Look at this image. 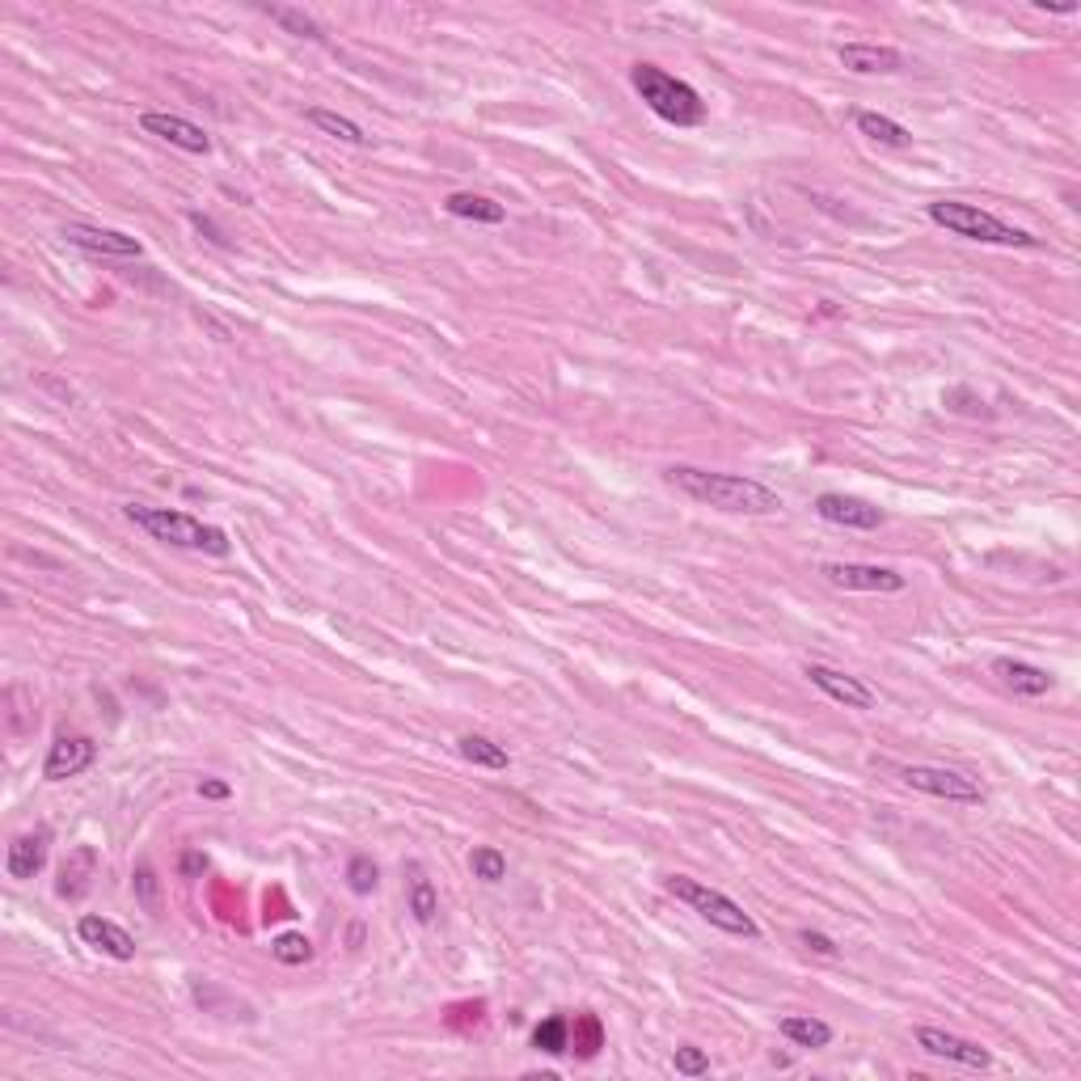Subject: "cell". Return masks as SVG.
Wrapping results in <instances>:
<instances>
[{"instance_id":"6da1fadb","label":"cell","mask_w":1081,"mask_h":1081,"mask_svg":"<svg viewBox=\"0 0 1081 1081\" xmlns=\"http://www.w3.org/2000/svg\"><path fill=\"white\" fill-rule=\"evenodd\" d=\"M663 478H668V487L680 490L684 499L701 503V508L731 511V516H778L782 511V494L757 482V478L714 473V469L698 466H672L663 469Z\"/></svg>"},{"instance_id":"7a4b0ae2","label":"cell","mask_w":1081,"mask_h":1081,"mask_svg":"<svg viewBox=\"0 0 1081 1081\" xmlns=\"http://www.w3.org/2000/svg\"><path fill=\"white\" fill-rule=\"evenodd\" d=\"M136 529H144L152 541L161 545H173V550H191V553H212V558H229L233 541L229 532L216 529V524H203L187 511H170V508H144V503H128L123 508Z\"/></svg>"},{"instance_id":"3957f363","label":"cell","mask_w":1081,"mask_h":1081,"mask_svg":"<svg viewBox=\"0 0 1081 1081\" xmlns=\"http://www.w3.org/2000/svg\"><path fill=\"white\" fill-rule=\"evenodd\" d=\"M938 229H947L951 237H963V241H980V246H1005V250H1039L1043 241L1031 237L1027 229H1014L1005 224L1001 216L984 212L975 203H959V199H938L925 208Z\"/></svg>"},{"instance_id":"277c9868","label":"cell","mask_w":1081,"mask_h":1081,"mask_svg":"<svg viewBox=\"0 0 1081 1081\" xmlns=\"http://www.w3.org/2000/svg\"><path fill=\"white\" fill-rule=\"evenodd\" d=\"M630 86L638 89V98L655 110L663 123L672 128H701L705 123V102L689 81H680L672 72H663L659 64H634L630 68Z\"/></svg>"},{"instance_id":"5b68a950","label":"cell","mask_w":1081,"mask_h":1081,"mask_svg":"<svg viewBox=\"0 0 1081 1081\" xmlns=\"http://www.w3.org/2000/svg\"><path fill=\"white\" fill-rule=\"evenodd\" d=\"M663 891L677 895L680 904H689L705 925H714L719 933L748 938V942L761 938V925H757V921L743 912V904H735L727 891L710 888V883H698V879H689V874H668V879H663Z\"/></svg>"},{"instance_id":"8992f818","label":"cell","mask_w":1081,"mask_h":1081,"mask_svg":"<svg viewBox=\"0 0 1081 1081\" xmlns=\"http://www.w3.org/2000/svg\"><path fill=\"white\" fill-rule=\"evenodd\" d=\"M900 782L917 790V794H930V799H947V803H984V785L959 773V769H942V764H904L895 773Z\"/></svg>"},{"instance_id":"52a82bcc","label":"cell","mask_w":1081,"mask_h":1081,"mask_svg":"<svg viewBox=\"0 0 1081 1081\" xmlns=\"http://www.w3.org/2000/svg\"><path fill=\"white\" fill-rule=\"evenodd\" d=\"M811 508H815V516H820L824 524H832V529L879 532L883 524H888V511L883 508H874V503H867V499H853V494H837V490L820 494Z\"/></svg>"},{"instance_id":"ba28073f","label":"cell","mask_w":1081,"mask_h":1081,"mask_svg":"<svg viewBox=\"0 0 1081 1081\" xmlns=\"http://www.w3.org/2000/svg\"><path fill=\"white\" fill-rule=\"evenodd\" d=\"M841 592H904L909 579L888 567H870V562H824L820 571Z\"/></svg>"},{"instance_id":"9c48e42d","label":"cell","mask_w":1081,"mask_h":1081,"mask_svg":"<svg viewBox=\"0 0 1081 1081\" xmlns=\"http://www.w3.org/2000/svg\"><path fill=\"white\" fill-rule=\"evenodd\" d=\"M803 677L824 693V698H832L837 705H845V710H874L879 705V693L870 689L867 680L849 677V672H837V668H828V663H807Z\"/></svg>"},{"instance_id":"30bf717a","label":"cell","mask_w":1081,"mask_h":1081,"mask_svg":"<svg viewBox=\"0 0 1081 1081\" xmlns=\"http://www.w3.org/2000/svg\"><path fill=\"white\" fill-rule=\"evenodd\" d=\"M917 1048L933 1060H951V1064H963V1069H989L993 1057L989 1048H980L975 1039H959L951 1031H938V1027H917Z\"/></svg>"},{"instance_id":"8fae6325","label":"cell","mask_w":1081,"mask_h":1081,"mask_svg":"<svg viewBox=\"0 0 1081 1081\" xmlns=\"http://www.w3.org/2000/svg\"><path fill=\"white\" fill-rule=\"evenodd\" d=\"M93 764H98V743L89 735H60L47 748L43 778L47 782H68V778H81Z\"/></svg>"},{"instance_id":"7c38bea8","label":"cell","mask_w":1081,"mask_h":1081,"mask_svg":"<svg viewBox=\"0 0 1081 1081\" xmlns=\"http://www.w3.org/2000/svg\"><path fill=\"white\" fill-rule=\"evenodd\" d=\"M60 237H64L68 246H77V250H86V254H93V258H140V254H144V246H140L136 237L119 233V229H98V224H64V229H60Z\"/></svg>"},{"instance_id":"4fadbf2b","label":"cell","mask_w":1081,"mask_h":1081,"mask_svg":"<svg viewBox=\"0 0 1081 1081\" xmlns=\"http://www.w3.org/2000/svg\"><path fill=\"white\" fill-rule=\"evenodd\" d=\"M140 128L149 131V136H157V140L173 144V149L191 152V157H208V152H212L208 131L199 128V123H191V119H182V114H161V110H149V114H140Z\"/></svg>"},{"instance_id":"5bb4252c","label":"cell","mask_w":1081,"mask_h":1081,"mask_svg":"<svg viewBox=\"0 0 1081 1081\" xmlns=\"http://www.w3.org/2000/svg\"><path fill=\"white\" fill-rule=\"evenodd\" d=\"M47 858H51V828L39 824L34 832L13 837V845H9V853H4V870H9V879L26 883V879L43 874Z\"/></svg>"},{"instance_id":"9a60e30c","label":"cell","mask_w":1081,"mask_h":1081,"mask_svg":"<svg viewBox=\"0 0 1081 1081\" xmlns=\"http://www.w3.org/2000/svg\"><path fill=\"white\" fill-rule=\"evenodd\" d=\"M77 933H81V942H86V947L110 954V959H119V963H131V959H136V938H131L123 925H114L110 917L86 912V917L77 921Z\"/></svg>"},{"instance_id":"2e32d148","label":"cell","mask_w":1081,"mask_h":1081,"mask_svg":"<svg viewBox=\"0 0 1081 1081\" xmlns=\"http://www.w3.org/2000/svg\"><path fill=\"white\" fill-rule=\"evenodd\" d=\"M841 68L858 72V77H891V72H904V51L895 47H879V43H845L837 51Z\"/></svg>"},{"instance_id":"e0dca14e","label":"cell","mask_w":1081,"mask_h":1081,"mask_svg":"<svg viewBox=\"0 0 1081 1081\" xmlns=\"http://www.w3.org/2000/svg\"><path fill=\"white\" fill-rule=\"evenodd\" d=\"M993 677L1014 693V698H1043L1052 693V672H1043L1035 663H1022V659H993Z\"/></svg>"},{"instance_id":"ac0fdd59","label":"cell","mask_w":1081,"mask_h":1081,"mask_svg":"<svg viewBox=\"0 0 1081 1081\" xmlns=\"http://www.w3.org/2000/svg\"><path fill=\"white\" fill-rule=\"evenodd\" d=\"M444 212L457 216V220H473V224H503V220H508V208H503V203H494V199L473 194V191L448 194Z\"/></svg>"},{"instance_id":"d6986e66","label":"cell","mask_w":1081,"mask_h":1081,"mask_svg":"<svg viewBox=\"0 0 1081 1081\" xmlns=\"http://www.w3.org/2000/svg\"><path fill=\"white\" fill-rule=\"evenodd\" d=\"M406 909L419 925H431L440 917V891L427 879V870L419 862H410V883H406Z\"/></svg>"},{"instance_id":"ffe728a7","label":"cell","mask_w":1081,"mask_h":1081,"mask_svg":"<svg viewBox=\"0 0 1081 1081\" xmlns=\"http://www.w3.org/2000/svg\"><path fill=\"white\" fill-rule=\"evenodd\" d=\"M858 131L867 136L870 144H879V149H909L912 144V131L904 128V123H895V119H888V114H874V110H858Z\"/></svg>"},{"instance_id":"44dd1931","label":"cell","mask_w":1081,"mask_h":1081,"mask_svg":"<svg viewBox=\"0 0 1081 1081\" xmlns=\"http://www.w3.org/2000/svg\"><path fill=\"white\" fill-rule=\"evenodd\" d=\"M304 119H309V123H313V128H318L321 136H330V140H342V144H360V149H368V144H372V140L363 136L360 123H351L347 114H334V110L313 107V110H304Z\"/></svg>"},{"instance_id":"7402d4cb","label":"cell","mask_w":1081,"mask_h":1081,"mask_svg":"<svg viewBox=\"0 0 1081 1081\" xmlns=\"http://www.w3.org/2000/svg\"><path fill=\"white\" fill-rule=\"evenodd\" d=\"M782 1035L794 1043V1048H828L832 1043V1027L828 1022H820V1018H807V1014H790L782 1018Z\"/></svg>"},{"instance_id":"603a6c76","label":"cell","mask_w":1081,"mask_h":1081,"mask_svg":"<svg viewBox=\"0 0 1081 1081\" xmlns=\"http://www.w3.org/2000/svg\"><path fill=\"white\" fill-rule=\"evenodd\" d=\"M457 752H461L469 764H482V769H511L508 748L487 740V735H461V740H457Z\"/></svg>"},{"instance_id":"cb8c5ba5","label":"cell","mask_w":1081,"mask_h":1081,"mask_svg":"<svg viewBox=\"0 0 1081 1081\" xmlns=\"http://www.w3.org/2000/svg\"><path fill=\"white\" fill-rule=\"evenodd\" d=\"M532 1048H537V1052H550V1057L571 1052V1022H567L562 1014L537 1022V1027H532Z\"/></svg>"},{"instance_id":"d4e9b609","label":"cell","mask_w":1081,"mask_h":1081,"mask_svg":"<svg viewBox=\"0 0 1081 1081\" xmlns=\"http://www.w3.org/2000/svg\"><path fill=\"white\" fill-rule=\"evenodd\" d=\"M89 874H93V849L81 845L72 853V862H64V870H60V895L77 900L89 888Z\"/></svg>"},{"instance_id":"484cf974","label":"cell","mask_w":1081,"mask_h":1081,"mask_svg":"<svg viewBox=\"0 0 1081 1081\" xmlns=\"http://www.w3.org/2000/svg\"><path fill=\"white\" fill-rule=\"evenodd\" d=\"M469 870H473V879H482V883H503V879H508V858H503V849L478 845L473 853H469Z\"/></svg>"},{"instance_id":"4316f807","label":"cell","mask_w":1081,"mask_h":1081,"mask_svg":"<svg viewBox=\"0 0 1081 1081\" xmlns=\"http://www.w3.org/2000/svg\"><path fill=\"white\" fill-rule=\"evenodd\" d=\"M267 18L271 22H279L288 34H297V39H313V43H321V26L304 13V9H288V4H271L267 9Z\"/></svg>"},{"instance_id":"83f0119b","label":"cell","mask_w":1081,"mask_h":1081,"mask_svg":"<svg viewBox=\"0 0 1081 1081\" xmlns=\"http://www.w3.org/2000/svg\"><path fill=\"white\" fill-rule=\"evenodd\" d=\"M271 959L283 963V968H300V963L313 959V942L304 933H279L276 942H271Z\"/></svg>"},{"instance_id":"f1b7e54d","label":"cell","mask_w":1081,"mask_h":1081,"mask_svg":"<svg viewBox=\"0 0 1081 1081\" xmlns=\"http://www.w3.org/2000/svg\"><path fill=\"white\" fill-rule=\"evenodd\" d=\"M377 883H381V870H377V862H372L368 853H356V858L347 862V888L356 891V895H372V891H377Z\"/></svg>"},{"instance_id":"f546056e","label":"cell","mask_w":1081,"mask_h":1081,"mask_svg":"<svg viewBox=\"0 0 1081 1081\" xmlns=\"http://www.w3.org/2000/svg\"><path fill=\"white\" fill-rule=\"evenodd\" d=\"M131 888H136V900L144 904V912H161V883H157V870H152L149 862H144V867H136Z\"/></svg>"},{"instance_id":"4dcf8cb0","label":"cell","mask_w":1081,"mask_h":1081,"mask_svg":"<svg viewBox=\"0 0 1081 1081\" xmlns=\"http://www.w3.org/2000/svg\"><path fill=\"white\" fill-rule=\"evenodd\" d=\"M672 1064H677L680 1078H705V1073H710V1057H705L701 1048H677Z\"/></svg>"},{"instance_id":"1f68e13d","label":"cell","mask_w":1081,"mask_h":1081,"mask_svg":"<svg viewBox=\"0 0 1081 1081\" xmlns=\"http://www.w3.org/2000/svg\"><path fill=\"white\" fill-rule=\"evenodd\" d=\"M799 947L811 954H824V959H837V942L820 930H799Z\"/></svg>"},{"instance_id":"d6a6232c","label":"cell","mask_w":1081,"mask_h":1081,"mask_svg":"<svg viewBox=\"0 0 1081 1081\" xmlns=\"http://www.w3.org/2000/svg\"><path fill=\"white\" fill-rule=\"evenodd\" d=\"M208 867H212V862H208V853L187 849V853H182V862H178V874H182V879H203V874H208Z\"/></svg>"},{"instance_id":"836d02e7","label":"cell","mask_w":1081,"mask_h":1081,"mask_svg":"<svg viewBox=\"0 0 1081 1081\" xmlns=\"http://www.w3.org/2000/svg\"><path fill=\"white\" fill-rule=\"evenodd\" d=\"M194 790H199V799H212V803H220V799H229V794H233V785L220 782V778H203Z\"/></svg>"},{"instance_id":"e575fe53","label":"cell","mask_w":1081,"mask_h":1081,"mask_svg":"<svg viewBox=\"0 0 1081 1081\" xmlns=\"http://www.w3.org/2000/svg\"><path fill=\"white\" fill-rule=\"evenodd\" d=\"M1035 9H1048V13H1078V4H1043V0H1035Z\"/></svg>"}]
</instances>
